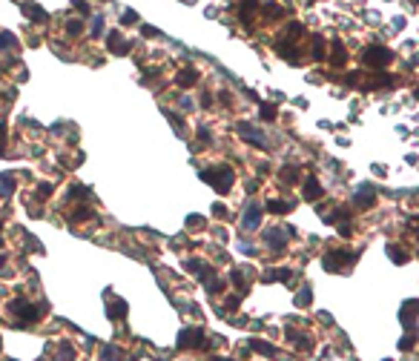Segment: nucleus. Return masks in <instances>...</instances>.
<instances>
[{
	"instance_id": "obj_1",
	"label": "nucleus",
	"mask_w": 419,
	"mask_h": 361,
	"mask_svg": "<svg viewBox=\"0 0 419 361\" xmlns=\"http://www.w3.org/2000/svg\"><path fill=\"white\" fill-rule=\"evenodd\" d=\"M201 180H207L210 187L216 189L218 195H227L233 189V184H236V172H233L230 164H216V166H207V169H201Z\"/></svg>"
},
{
	"instance_id": "obj_2",
	"label": "nucleus",
	"mask_w": 419,
	"mask_h": 361,
	"mask_svg": "<svg viewBox=\"0 0 419 361\" xmlns=\"http://www.w3.org/2000/svg\"><path fill=\"white\" fill-rule=\"evenodd\" d=\"M9 312H12L15 321H17L15 327H32L37 318L46 312V304L44 307H35V304H29L26 298H12V301H9Z\"/></svg>"
},
{
	"instance_id": "obj_3",
	"label": "nucleus",
	"mask_w": 419,
	"mask_h": 361,
	"mask_svg": "<svg viewBox=\"0 0 419 361\" xmlns=\"http://www.w3.org/2000/svg\"><path fill=\"white\" fill-rule=\"evenodd\" d=\"M356 261H359V255L353 250H327L325 258H322V267L327 273H345V269L353 267Z\"/></svg>"
},
{
	"instance_id": "obj_4",
	"label": "nucleus",
	"mask_w": 419,
	"mask_h": 361,
	"mask_svg": "<svg viewBox=\"0 0 419 361\" xmlns=\"http://www.w3.org/2000/svg\"><path fill=\"white\" fill-rule=\"evenodd\" d=\"M362 60H365V66H370V69H385V66L393 60V52H390L388 46H368V49H362Z\"/></svg>"
},
{
	"instance_id": "obj_5",
	"label": "nucleus",
	"mask_w": 419,
	"mask_h": 361,
	"mask_svg": "<svg viewBox=\"0 0 419 361\" xmlns=\"http://www.w3.org/2000/svg\"><path fill=\"white\" fill-rule=\"evenodd\" d=\"M204 344H207V335H204L201 327H187V330H181V335H178L181 350H201Z\"/></svg>"
},
{
	"instance_id": "obj_6",
	"label": "nucleus",
	"mask_w": 419,
	"mask_h": 361,
	"mask_svg": "<svg viewBox=\"0 0 419 361\" xmlns=\"http://www.w3.org/2000/svg\"><path fill=\"white\" fill-rule=\"evenodd\" d=\"M259 9H261L259 0H241V6H239V20H241V26H247V29H250V26L256 23Z\"/></svg>"
},
{
	"instance_id": "obj_7",
	"label": "nucleus",
	"mask_w": 419,
	"mask_h": 361,
	"mask_svg": "<svg viewBox=\"0 0 419 361\" xmlns=\"http://www.w3.org/2000/svg\"><path fill=\"white\" fill-rule=\"evenodd\" d=\"M127 312H130V304L123 301V298H118V296H109L107 298V318L121 321V318H127Z\"/></svg>"
},
{
	"instance_id": "obj_8",
	"label": "nucleus",
	"mask_w": 419,
	"mask_h": 361,
	"mask_svg": "<svg viewBox=\"0 0 419 361\" xmlns=\"http://www.w3.org/2000/svg\"><path fill=\"white\" fill-rule=\"evenodd\" d=\"M198 80H201V75H198V69H195V66H184V69H178V75H175V83H178L181 89L198 86Z\"/></svg>"
},
{
	"instance_id": "obj_9",
	"label": "nucleus",
	"mask_w": 419,
	"mask_h": 361,
	"mask_svg": "<svg viewBox=\"0 0 419 361\" xmlns=\"http://www.w3.org/2000/svg\"><path fill=\"white\" fill-rule=\"evenodd\" d=\"M322 195H325V187L319 184V178H316V175H307V178H304L302 198H304V201H319Z\"/></svg>"
},
{
	"instance_id": "obj_10",
	"label": "nucleus",
	"mask_w": 419,
	"mask_h": 361,
	"mask_svg": "<svg viewBox=\"0 0 419 361\" xmlns=\"http://www.w3.org/2000/svg\"><path fill=\"white\" fill-rule=\"evenodd\" d=\"M107 46L115 52V55H121V58H123V55H130V49H132V43H130V40H123V35L118 29H112L107 35Z\"/></svg>"
},
{
	"instance_id": "obj_11",
	"label": "nucleus",
	"mask_w": 419,
	"mask_h": 361,
	"mask_svg": "<svg viewBox=\"0 0 419 361\" xmlns=\"http://www.w3.org/2000/svg\"><path fill=\"white\" fill-rule=\"evenodd\" d=\"M353 204L359 207V210H373V204H376V189L370 187V184H365V187L359 189L353 195Z\"/></svg>"
},
{
	"instance_id": "obj_12",
	"label": "nucleus",
	"mask_w": 419,
	"mask_h": 361,
	"mask_svg": "<svg viewBox=\"0 0 419 361\" xmlns=\"http://www.w3.org/2000/svg\"><path fill=\"white\" fill-rule=\"evenodd\" d=\"M399 318H402V327H405V330H413V327H416V298H411V301L402 304Z\"/></svg>"
},
{
	"instance_id": "obj_13",
	"label": "nucleus",
	"mask_w": 419,
	"mask_h": 361,
	"mask_svg": "<svg viewBox=\"0 0 419 361\" xmlns=\"http://www.w3.org/2000/svg\"><path fill=\"white\" fill-rule=\"evenodd\" d=\"M20 12H23L26 17H29L32 23H46V20H49V15H46V9H40L37 3H32V0L20 3Z\"/></svg>"
},
{
	"instance_id": "obj_14",
	"label": "nucleus",
	"mask_w": 419,
	"mask_h": 361,
	"mask_svg": "<svg viewBox=\"0 0 419 361\" xmlns=\"http://www.w3.org/2000/svg\"><path fill=\"white\" fill-rule=\"evenodd\" d=\"M239 132L247 138V144L259 146V149H267V138L261 135V132H256L253 126H247V123H239Z\"/></svg>"
},
{
	"instance_id": "obj_15",
	"label": "nucleus",
	"mask_w": 419,
	"mask_h": 361,
	"mask_svg": "<svg viewBox=\"0 0 419 361\" xmlns=\"http://www.w3.org/2000/svg\"><path fill=\"white\" fill-rule=\"evenodd\" d=\"M261 281H282V284H293V269H264L261 273Z\"/></svg>"
},
{
	"instance_id": "obj_16",
	"label": "nucleus",
	"mask_w": 419,
	"mask_h": 361,
	"mask_svg": "<svg viewBox=\"0 0 419 361\" xmlns=\"http://www.w3.org/2000/svg\"><path fill=\"white\" fill-rule=\"evenodd\" d=\"M264 244H267L270 250H276V253H282L284 246H287V238L282 235V230H267L264 232Z\"/></svg>"
},
{
	"instance_id": "obj_17",
	"label": "nucleus",
	"mask_w": 419,
	"mask_h": 361,
	"mask_svg": "<svg viewBox=\"0 0 419 361\" xmlns=\"http://www.w3.org/2000/svg\"><path fill=\"white\" fill-rule=\"evenodd\" d=\"M279 37H282V40H290V43H296L299 37H304V26L299 20H293V23H287V29H284Z\"/></svg>"
},
{
	"instance_id": "obj_18",
	"label": "nucleus",
	"mask_w": 419,
	"mask_h": 361,
	"mask_svg": "<svg viewBox=\"0 0 419 361\" xmlns=\"http://www.w3.org/2000/svg\"><path fill=\"white\" fill-rule=\"evenodd\" d=\"M333 52H330V63L333 66H345L347 63V49H345V43L342 40H333Z\"/></svg>"
},
{
	"instance_id": "obj_19",
	"label": "nucleus",
	"mask_w": 419,
	"mask_h": 361,
	"mask_svg": "<svg viewBox=\"0 0 419 361\" xmlns=\"http://www.w3.org/2000/svg\"><path fill=\"white\" fill-rule=\"evenodd\" d=\"M92 215H95V212L89 210V204H80V207H75L66 218H69V224H80V221H89Z\"/></svg>"
},
{
	"instance_id": "obj_20",
	"label": "nucleus",
	"mask_w": 419,
	"mask_h": 361,
	"mask_svg": "<svg viewBox=\"0 0 419 361\" xmlns=\"http://www.w3.org/2000/svg\"><path fill=\"white\" fill-rule=\"evenodd\" d=\"M290 210H293V204H290V201H282V198H270V201H267V212H270V215H287Z\"/></svg>"
},
{
	"instance_id": "obj_21",
	"label": "nucleus",
	"mask_w": 419,
	"mask_h": 361,
	"mask_svg": "<svg viewBox=\"0 0 419 361\" xmlns=\"http://www.w3.org/2000/svg\"><path fill=\"white\" fill-rule=\"evenodd\" d=\"M15 175L6 172V175H0V198H9L12 192H15Z\"/></svg>"
},
{
	"instance_id": "obj_22",
	"label": "nucleus",
	"mask_w": 419,
	"mask_h": 361,
	"mask_svg": "<svg viewBox=\"0 0 419 361\" xmlns=\"http://www.w3.org/2000/svg\"><path fill=\"white\" fill-rule=\"evenodd\" d=\"M230 284L239 289V296H244L247 289H250V284L244 281V269H233V273H230Z\"/></svg>"
},
{
	"instance_id": "obj_23",
	"label": "nucleus",
	"mask_w": 419,
	"mask_h": 361,
	"mask_svg": "<svg viewBox=\"0 0 419 361\" xmlns=\"http://www.w3.org/2000/svg\"><path fill=\"white\" fill-rule=\"evenodd\" d=\"M259 224H261V210H259V207H247V212H244V227H247V230H256Z\"/></svg>"
},
{
	"instance_id": "obj_24",
	"label": "nucleus",
	"mask_w": 419,
	"mask_h": 361,
	"mask_svg": "<svg viewBox=\"0 0 419 361\" xmlns=\"http://www.w3.org/2000/svg\"><path fill=\"white\" fill-rule=\"evenodd\" d=\"M247 347L256 350V353H261V355H276V347L267 344V341H261V339H250V341H247Z\"/></svg>"
},
{
	"instance_id": "obj_25",
	"label": "nucleus",
	"mask_w": 419,
	"mask_h": 361,
	"mask_svg": "<svg viewBox=\"0 0 419 361\" xmlns=\"http://www.w3.org/2000/svg\"><path fill=\"white\" fill-rule=\"evenodd\" d=\"M325 46H327V40L322 35L313 37V60H325L327 58V49H325Z\"/></svg>"
},
{
	"instance_id": "obj_26",
	"label": "nucleus",
	"mask_w": 419,
	"mask_h": 361,
	"mask_svg": "<svg viewBox=\"0 0 419 361\" xmlns=\"http://www.w3.org/2000/svg\"><path fill=\"white\" fill-rule=\"evenodd\" d=\"M279 180H282V184H296L299 166H282V169H279Z\"/></svg>"
},
{
	"instance_id": "obj_27",
	"label": "nucleus",
	"mask_w": 419,
	"mask_h": 361,
	"mask_svg": "<svg viewBox=\"0 0 419 361\" xmlns=\"http://www.w3.org/2000/svg\"><path fill=\"white\" fill-rule=\"evenodd\" d=\"M80 198H89V187H80V184H72L66 189V201H80Z\"/></svg>"
},
{
	"instance_id": "obj_28",
	"label": "nucleus",
	"mask_w": 419,
	"mask_h": 361,
	"mask_svg": "<svg viewBox=\"0 0 419 361\" xmlns=\"http://www.w3.org/2000/svg\"><path fill=\"white\" fill-rule=\"evenodd\" d=\"M388 255H390L393 264H408V258H411V255L405 253L402 246H396V244H388Z\"/></svg>"
},
{
	"instance_id": "obj_29",
	"label": "nucleus",
	"mask_w": 419,
	"mask_h": 361,
	"mask_svg": "<svg viewBox=\"0 0 419 361\" xmlns=\"http://www.w3.org/2000/svg\"><path fill=\"white\" fill-rule=\"evenodd\" d=\"M259 115H261V121H264V123H273L276 118H279V109H276L273 103H261V106H259Z\"/></svg>"
},
{
	"instance_id": "obj_30",
	"label": "nucleus",
	"mask_w": 419,
	"mask_h": 361,
	"mask_svg": "<svg viewBox=\"0 0 419 361\" xmlns=\"http://www.w3.org/2000/svg\"><path fill=\"white\" fill-rule=\"evenodd\" d=\"M201 284H207L210 296H218V292L224 289V281H221V278H213V273H210V278H201Z\"/></svg>"
},
{
	"instance_id": "obj_31",
	"label": "nucleus",
	"mask_w": 419,
	"mask_h": 361,
	"mask_svg": "<svg viewBox=\"0 0 419 361\" xmlns=\"http://www.w3.org/2000/svg\"><path fill=\"white\" fill-rule=\"evenodd\" d=\"M52 192H55V187H52L49 180H44V184H37L35 198H37V201H49V198H52Z\"/></svg>"
},
{
	"instance_id": "obj_32",
	"label": "nucleus",
	"mask_w": 419,
	"mask_h": 361,
	"mask_svg": "<svg viewBox=\"0 0 419 361\" xmlns=\"http://www.w3.org/2000/svg\"><path fill=\"white\" fill-rule=\"evenodd\" d=\"M264 17H267V20H279V17H284V9L267 3V6H264Z\"/></svg>"
},
{
	"instance_id": "obj_33",
	"label": "nucleus",
	"mask_w": 419,
	"mask_h": 361,
	"mask_svg": "<svg viewBox=\"0 0 419 361\" xmlns=\"http://www.w3.org/2000/svg\"><path fill=\"white\" fill-rule=\"evenodd\" d=\"M241 307V296H227V304L221 307V312H236Z\"/></svg>"
},
{
	"instance_id": "obj_34",
	"label": "nucleus",
	"mask_w": 419,
	"mask_h": 361,
	"mask_svg": "<svg viewBox=\"0 0 419 361\" xmlns=\"http://www.w3.org/2000/svg\"><path fill=\"white\" fill-rule=\"evenodd\" d=\"M80 32H83V23H80V20H66V35L78 37Z\"/></svg>"
},
{
	"instance_id": "obj_35",
	"label": "nucleus",
	"mask_w": 419,
	"mask_h": 361,
	"mask_svg": "<svg viewBox=\"0 0 419 361\" xmlns=\"http://www.w3.org/2000/svg\"><path fill=\"white\" fill-rule=\"evenodd\" d=\"M413 344H416V339H413V330H411V335H405V339L399 341V350L408 353V350H413Z\"/></svg>"
},
{
	"instance_id": "obj_36",
	"label": "nucleus",
	"mask_w": 419,
	"mask_h": 361,
	"mask_svg": "<svg viewBox=\"0 0 419 361\" xmlns=\"http://www.w3.org/2000/svg\"><path fill=\"white\" fill-rule=\"evenodd\" d=\"M299 307H310V287H304L302 292H299Z\"/></svg>"
},
{
	"instance_id": "obj_37",
	"label": "nucleus",
	"mask_w": 419,
	"mask_h": 361,
	"mask_svg": "<svg viewBox=\"0 0 419 361\" xmlns=\"http://www.w3.org/2000/svg\"><path fill=\"white\" fill-rule=\"evenodd\" d=\"M213 144V135H210V129H198V146H210Z\"/></svg>"
},
{
	"instance_id": "obj_38",
	"label": "nucleus",
	"mask_w": 419,
	"mask_h": 361,
	"mask_svg": "<svg viewBox=\"0 0 419 361\" xmlns=\"http://www.w3.org/2000/svg\"><path fill=\"white\" fill-rule=\"evenodd\" d=\"M0 46H6V49H12V46H17L15 35H9V32H3V35H0Z\"/></svg>"
},
{
	"instance_id": "obj_39",
	"label": "nucleus",
	"mask_w": 419,
	"mask_h": 361,
	"mask_svg": "<svg viewBox=\"0 0 419 361\" xmlns=\"http://www.w3.org/2000/svg\"><path fill=\"white\" fill-rule=\"evenodd\" d=\"M184 267H187L190 273H201V269L207 267V264H201V261H195V258H193V261H187V264H184Z\"/></svg>"
},
{
	"instance_id": "obj_40",
	"label": "nucleus",
	"mask_w": 419,
	"mask_h": 361,
	"mask_svg": "<svg viewBox=\"0 0 419 361\" xmlns=\"http://www.w3.org/2000/svg\"><path fill=\"white\" fill-rule=\"evenodd\" d=\"M72 6L78 9L80 15H89V3H87V0H72Z\"/></svg>"
},
{
	"instance_id": "obj_41",
	"label": "nucleus",
	"mask_w": 419,
	"mask_h": 361,
	"mask_svg": "<svg viewBox=\"0 0 419 361\" xmlns=\"http://www.w3.org/2000/svg\"><path fill=\"white\" fill-rule=\"evenodd\" d=\"M6 152V123L0 121V155Z\"/></svg>"
},
{
	"instance_id": "obj_42",
	"label": "nucleus",
	"mask_w": 419,
	"mask_h": 361,
	"mask_svg": "<svg viewBox=\"0 0 419 361\" xmlns=\"http://www.w3.org/2000/svg\"><path fill=\"white\" fill-rule=\"evenodd\" d=\"M201 224H204L201 215H190V218H187V227H201Z\"/></svg>"
},
{
	"instance_id": "obj_43",
	"label": "nucleus",
	"mask_w": 419,
	"mask_h": 361,
	"mask_svg": "<svg viewBox=\"0 0 419 361\" xmlns=\"http://www.w3.org/2000/svg\"><path fill=\"white\" fill-rule=\"evenodd\" d=\"M135 20H138L135 12H123V17H121V23H135Z\"/></svg>"
},
{
	"instance_id": "obj_44",
	"label": "nucleus",
	"mask_w": 419,
	"mask_h": 361,
	"mask_svg": "<svg viewBox=\"0 0 419 361\" xmlns=\"http://www.w3.org/2000/svg\"><path fill=\"white\" fill-rule=\"evenodd\" d=\"M101 26H103V20H101V17H95V26H92V35H101Z\"/></svg>"
},
{
	"instance_id": "obj_45",
	"label": "nucleus",
	"mask_w": 419,
	"mask_h": 361,
	"mask_svg": "<svg viewBox=\"0 0 419 361\" xmlns=\"http://www.w3.org/2000/svg\"><path fill=\"white\" fill-rule=\"evenodd\" d=\"M213 210H216V218H224V215H227V210H224V207H221V204H216Z\"/></svg>"
},
{
	"instance_id": "obj_46",
	"label": "nucleus",
	"mask_w": 419,
	"mask_h": 361,
	"mask_svg": "<svg viewBox=\"0 0 419 361\" xmlns=\"http://www.w3.org/2000/svg\"><path fill=\"white\" fill-rule=\"evenodd\" d=\"M210 103H213V98H210V92H204L201 95V106H210Z\"/></svg>"
},
{
	"instance_id": "obj_47",
	"label": "nucleus",
	"mask_w": 419,
	"mask_h": 361,
	"mask_svg": "<svg viewBox=\"0 0 419 361\" xmlns=\"http://www.w3.org/2000/svg\"><path fill=\"white\" fill-rule=\"evenodd\" d=\"M141 32H144V37H155V35H158V32H155V29H150V26H144Z\"/></svg>"
},
{
	"instance_id": "obj_48",
	"label": "nucleus",
	"mask_w": 419,
	"mask_h": 361,
	"mask_svg": "<svg viewBox=\"0 0 419 361\" xmlns=\"http://www.w3.org/2000/svg\"><path fill=\"white\" fill-rule=\"evenodd\" d=\"M0 227H3V224H0Z\"/></svg>"
}]
</instances>
